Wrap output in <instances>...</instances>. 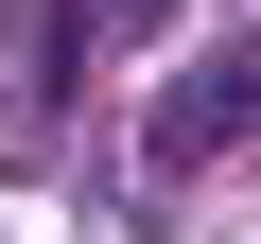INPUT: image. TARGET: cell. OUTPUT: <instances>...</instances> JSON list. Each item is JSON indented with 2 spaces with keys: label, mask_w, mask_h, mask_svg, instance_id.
<instances>
[{
  "label": "cell",
  "mask_w": 261,
  "mask_h": 244,
  "mask_svg": "<svg viewBox=\"0 0 261 244\" xmlns=\"http://www.w3.org/2000/svg\"><path fill=\"white\" fill-rule=\"evenodd\" d=\"M244 122H261V70L226 53V70H192V87L157 105V157H174V175H209V157H244Z\"/></svg>",
  "instance_id": "cell-1"
},
{
  "label": "cell",
  "mask_w": 261,
  "mask_h": 244,
  "mask_svg": "<svg viewBox=\"0 0 261 244\" xmlns=\"http://www.w3.org/2000/svg\"><path fill=\"white\" fill-rule=\"evenodd\" d=\"M122 18H157V0H122Z\"/></svg>",
  "instance_id": "cell-2"
}]
</instances>
